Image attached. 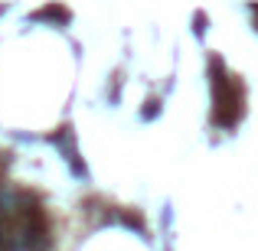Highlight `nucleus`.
I'll use <instances>...</instances> for the list:
<instances>
[]
</instances>
